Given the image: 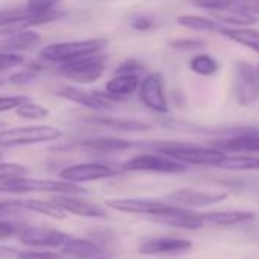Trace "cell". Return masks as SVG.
I'll list each match as a JSON object with an SVG mask.
<instances>
[{
    "label": "cell",
    "instance_id": "obj_10",
    "mask_svg": "<svg viewBox=\"0 0 259 259\" xmlns=\"http://www.w3.org/2000/svg\"><path fill=\"white\" fill-rule=\"evenodd\" d=\"M20 242L32 247H64L72 236L58 229L46 226H25L19 236Z\"/></svg>",
    "mask_w": 259,
    "mask_h": 259
},
{
    "label": "cell",
    "instance_id": "obj_35",
    "mask_svg": "<svg viewBox=\"0 0 259 259\" xmlns=\"http://www.w3.org/2000/svg\"><path fill=\"white\" fill-rule=\"evenodd\" d=\"M25 58L20 54H10V52H0V72H5L23 64Z\"/></svg>",
    "mask_w": 259,
    "mask_h": 259
},
{
    "label": "cell",
    "instance_id": "obj_28",
    "mask_svg": "<svg viewBox=\"0 0 259 259\" xmlns=\"http://www.w3.org/2000/svg\"><path fill=\"white\" fill-rule=\"evenodd\" d=\"M189 67L192 72L201 76H212L218 72L217 60L207 54H197L195 57H192V60L189 61Z\"/></svg>",
    "mask_w": 259,
    "mask_h": 259
},
{
    "label": "cell",
    "instance_id": "obj_42",
    "mask_svg": "<svg viewBox=\"0 0 259 259\" xmlns=\"http://www.w3.org/2000/svg\"><path fill=\"white\" fill-rule=\"evenodd\" d=\"M11 254H14V248L0 245V257H7V256H11Z\"/></svg>",
    "mask_w": 259,
    "mask_h": 259
},
{
    "label": "cell",
    "instance_id": "obj_8",
    "mask_svg": "<svg viewBox=\"0 0 259 259\" xmlns=\"http://www.w3.org/2000/svg\"><path fill=\"white\" fill-rule=\"evenodd\" d=\"M105 204L110 209H114L117 212L135 213V215H148L151 218L169 213L177 207L166 201L145 200V198H116V200H107Z\"/></svg>",
    "mask_w": 259,
    "mask_h": 259
},
{
    "label": "cell",
    "instance_id": "obj_41",
    "mask_svg": "<svg viewBox=\"0 0 259 259\" xmlns=\"http://www.w3.org/2000/svg\"><path fill=\"white\" fill-rule=\"evenodd\" d=\"M35 72H31V70H26V72H19V73H14L11 75L10 78V82L13 84H17V85H23V84H29L31 81L35 79Z\"/></svg>",
    "mask_w": 259,
    "mask_h": 259
},
{
    "label": "cell",
    "instance_id": "obj_16",
    "mask_svg": "<svg viewBox=\"0 0 259 259\" xmlns=\"http://www.w3.org/2000/svg\"><path fill=\"white\" fill-rule=\"evenodd\" d=\"M192 248V241L185 238H151L139 245L141 254H177Z\"/></svg>",
    "mask_w": 259,
    "mask_h": 259
},
{
    "label": "cell",
    "instance_id": "obj_36",
    "mask_svg": "<svg viewBox=\"0 0 259 259\" xmlns=\"http://www.w3.org/2000/svg\"><path fill=\"white\" fill-rule=\"evenodd\" d=\"M25 227V224L19 223V221H7V220H0V239L5 238H11L14 235L19 236L20 230Z\"/></svg>",
    "mask_w": 259,
    "mask_h": 259
},
{
    "label": "cell",
    "instance_id": "obj_43",
    "mask_svg": "<svg viewBox=\"0 0 259 259\" xmlns=\"http://www.w3.org/2000/svg\"><path fill=\"white\" fill-rule=\"evenodd\" d=\"M5 82H7V81H5V79H4V78H0V87H2V85H4V84H5Z\"/></svg>",
    "mask_w": 259,
    "mask_h": 259
},
{
    "label": "cell",
    "instance_id": "obj_46",
    "mask_svg": "<svg viewBox=\"0 0 259 259\" xmlns=\"http://www.w3.org/2000/svg\"><path fill=\"white\" fill-rule=\"evenodd\" d=\"M0 157H2V153H0Z\"/></svg>",
    "mask_w": 259,
    "mask_h": 259
},
{
    "label": "cell",
    "instance_id": "obj_34",
    "mask_svg": "<svg viewBox=\"0 0 259 259\" xmlns=\"http://www.w3.org/2000/svg\"><path fill=\"white\" fill-rule=\"evenodd\" d=\"M60 2V0H28L26 10L34 14H43L54 11V7Z\"/></svg>",
    "mask_w": 259,
    "mask_h": 259
},
{
    "label": "cell",
    "instance_id": "obj_11",
    "mask_svg": "<svg viewBox=\"0 0 259 259\" xmlns=\"http://www.w3.org/2000/svg\"><path fill=\"white\" fill-rule=\"evenodd\" d=\"M139 98L145 107H148L156 113L166 114L169 111L168 99L165 95V81L162 73L154 72L142 79L139 87Z\"/></svg>",
    "mask_w": 259,
    "mask_h": 259
},
{
    "label": "cell",
    "instance_id": "obj_3",
    "mask_svg": "<svg viewBox=\"0 0 259 259\" xmlns=\"http://www.w3.org/2000/svg\"><path fill=\"white\" fill-rule=\"evenodd\" d=\"M105 38H90V40H78V41H64L54 43L41 49L40 57L51 63H69L82 57L101 54V51L107 46Z\"/></svg>",
    "mask_w": 259,
    "mask_h": 259
},
{
    "label": "cell",
    "instance_id": "obj_39",
    "mask_svg": "<svg viewBox=\"0 0 259 259\" xmlns=\"http://www.w3.org/2000/svg\"><path fill=\"white\" fill-rule=\"evenodd\" d=\"M194 5L207 10V11H224L226 10V0H192Z\"/></svg>",
    "mask_w": 259,
    "mask_h": 259
},
{
    "label": "cell",
    "instance_id": "obj_6",
    "mask_svg": "<svg viewBox=\"0 0 259 259\" xmlns=\"http://www.w3.org/2000/svg\"><path fill=\"white\" fill-rule=\"evenodd\" d=\"M105 55L95 54L82 57L69 63H63L58 67V73L78 84H92L98 81L105 70Z\"/></svg>",
    "mask_w": 259,
    "mask_h": 259
},
{
    "label": "cell",
    "instance_id": "obj_2",
    "mask_svg": "<svg viewBox=\"0 0 259 259\" xmlns=\"http://www.w3.org/2000/svg\"><path fill=\"white\" fill-rule=\"evenodd\" d=\"M0 192L5 194H29V192H52L58 195H84L87 194V189L69 183V182H58V180H49V179H16V180H7L0 182Z\"/></svg>",
    "mask_w": 259,
    "mask_h": 259
},
{
    "label": "cell",
    "instance_id": "obj_19",
    "mask_svg": "<svg viewBox=\"0 0 259 259\" xmlns=\"http://www.w3.org/2000/svg\"><path fill=\"white\" fill-rule=\"evenodd\" d=\"M153 221L169 226V227L186 229V230H195V229L203 227V223H201L198 213H194L189 209H183V207H176L169 213L154 217Z\"/></svg>",
    "mask_w": 259,
    "mask_h": 259
},
{
    "label": "cell",
    "instance_id": "obj_22",
    "mask_svg": "<svg viewBox=\"0 0 259 259\" xmlns=\"http://www.w3.org/2000/svg\"><path fill=\"white\" fill-rule=\"evenodd\" d=\"M10 201L19 210H31V212H35V213H40V215L54 218V220H64L66 218V212L60 206H57L54 201L28 200V198H23V200H10Z\"/></svg>",
    "mask_w": 259,
    "mask_h": 259
},
{
    "label": "cell",
    "instance_id": "obj_5",
    "mask_svg": "<svg viewBox=\"0 0 259 259\" xmlns=\"http://www.w3.org/2000/svg\"><path fill=\"white\" fill-rule=\"evenodd\" d=\"M122 169L138 171V172H157V174H182L186 172L189 166L160 153H142L128 159L122 165Z\"/></svg>",
    "mask_w": 259,
    "mask_h": 259
},
{
    "label": "cell",
    "instance_id": "obj_31",
    "mask_svg": "<svg viewBox=\"0 0 259 259\" xmlns=\"http://www.w3.org/2000/svg\"><path fill=\"white\" fill-rule=\"evenodd\" d=\"M28 168L20 163H0V182L26 177Z\"/></svg>",
    "mask_w": 259,
    "mask_h": 259
},
{
    "label": "cell",
    "instance_id": "obj_38",
    "mask_svg": "<svg viewBox=\"0 0 259 259\" xmlns=\"http://www.w3.org/2000/svg\"><path fill=\"white\" fill-rule=\"evenodd\" d=\"M17 259H64L61 254L54 251H20Z\"/></svg>",
    "mask_w": 259,
    "mask_h": 259
},
{
    "label": "cell",
    "instance_id": "obj_1",
    "mask_svg": "<svg viewBox=\"0 0 259 259\" xmlns=\"http://www.w3.org/2000/svg\"><path fill=\"white\" fill-rule=\"evenodd\" d=\"M153 150L160 154H165L171 159H176L185 165H198V166H220L227 157L226 153L215 150L212 147L203 148L192 144H179V142H156L148 144Z\"/></svg>",
    "mask_w": 259,
    "mask_h": 259
},
{
    "label": "cell",
    "instance_id": "obj_15",
    "mask_svg": "<svg viewBox=\"0 0 259 259\" xmlns=\"http://www.w3.org/2000/svg\"><path fill=\"white\" fill-rule=\"evenodd\" d=\"M52 201L60 206L64 212L84 217V218H107L108 212L98 203H93L87 198H81L78 195H57Z\"/></svg>",
    "mask_w": 259,
    "mask_h": 259
},
{
    "label": "cell",
    "instance_id": "obj_37",
    "mask_svg": "<svg viewBox=\"0 0 259 259\" xmlns=\"http://www.w3.org/2000/svg\"><path fill=\"white\" fill-rule=\"evenodd\" d=\"M26 102H29L28 96H0V113L8 110H17Z\"/></svg>",
    "mask_w": 259,
    "mask_h": 259
},
{
    "label": "cell",
    "instance_id": "obj_32",
    "mask_svg": "<svg viewBox=\"0 0 259 259\" xmlns=\"http://www.w3.org/2000/svg\"><path fill=\"white\" fill-rule=\"evenodd\" d=\"M145 72H147V67L144 66V63L135 58L122 61L114 70L116 75H135V76H139Z\"/></svg>",
    "mask_w": 259,
    "mask_h": 259
},
{
    "label": "cell",
    "instance_id": "obj_21",
    "mask_svg": "<svg viewBox=\"0 0 259 259\" xmlns=\"http://www.w3.org/2000/svg\"><path fill=\"white\" fill-rule=\"evenodd\" d=\"M141 78L135 75H116L105 84V92L119 101H125L141 87Z\"/></svg>",
    "mask_w": 259,
    "mask_h": 259
},
{
    "label": "cell",
    "instance_id": "obj_29",
    "mask_svg": "<svg viewBox=\"0 0 259 259\" xmlns=\"http://www.w3.org/2000/svg\"><path fill=\"white\" fill-rule=\"evenodd\" d=\"M230 13H236L241 16L259 17V0H226V10Z\"/></svg>",
    "mask_w": 259,
    "mask_h": 259
},
{
    "label": "cell",
    "instance_id": "obj_13",
    "mask_svg": "<svg viewBox=\"0 0 259 259\" xmlns=\"http://www.w3.org/2000/svg\"><path fill=\"white\" fill-rule=\"evenodd\" d=\"M111 166L104 163H79L72 165L60 171V179L69 183H85V182H95V180H104L117 176Z\"/></svg>",
    "mask_w": 259,
    "mask_h": 259
},
{
    "label": "cell",
    "instance_id": "obj_9",
    "mask_svg": "<svg viewBox=\"0 0 259 259\" xmlns=\"http://www.w3.org/2000/svg\"><path fill=\"white\" fill-rule=\"evenodd\" d=\"M209 145L226 154L227 153H238L244 156L259 154V128L250 126L244 133L213 139L209 142Z\"/></svg>",
    "mask_w": 259,
    "mask_h": 259
},
{
    "label": "cell",
    "instance_id": "obj_14",
    "mask_svg": "<svg viewBox=\"0 0 259 259\" xmlns=\"http://www.w3.org/2000/svg\"><path fill=\"white\" fill-rule=\"evenodd\" d=\"M58 96L72 101L75 104H79L85 108H90L93 111H105V110H111L114 108V102H111L107 96L105 92H85L76 87H70V85H63L55 92Z\"/></svg>",
    "mask_w": 259,
    "mask_h": 259
},
{
    "label": "cell",
    "instance_id": "obj_26",
    "mask_svg": "<svg viewBox=\"0 0 259 259\" xmlns=\"http://www.w3.org/2000/svg\"><path fill=\"white\" fill-rule=\"evenodd\" d=\"M177 23L194 31H209V32H221L223 26L217 23V20H212L209 17H201V16H194V14H186L180 16L177 19Z\"/></svg>",
    "mask_w": 259,
    "mask_h": 259
},
{
    "label": "cell",
    "instance_id": "obj_24",
    "mask_svg": "<svg viewBox=\"0 0 259 259\" xmlns=\"http://www.w3.org/2000/svg\"><path fill=\"white\" fill-rule=\"evenodd\" d=\"M90 122H95L98 125L116 130V132H148L151 130L150 123L141 122V120H133V119H117V117H104V116H95L89 117Z\"/></svg>",
    "mask_w": 259,
    "mask_h": 259
},
{
    "label": "cell",
    "instance_id": "obj_33",
    "mask_svg": "<svg viewBox=\"0 0 259 259\" xmlns=\"http://www.w3.org/2000/svg\"><path fill=\"white\" fill-rule=\"evenodd\" d=\"M169 46L176 51H182V52H194V51H200L204 48V43L200 40H192V38H177L169 41Z\"/></svg>",
    "mask_w": 259,
    "mask_h": 259
},
{
    "label": "cell",
    "instance_id": "obj_4",
    "mask_svg": "<svg viewBox=\"0 0 259 259\" xmlns=\"http://www.w3.org/2000/svg\"><path fill=\"white\" fill-rule=\"evenodd\" d=\"M63 136V132L51 125L35 126H17L0 132V147H25L57 141Z\"/></svg>",
    "mask_w": 259,
    "mask_h": 259
},
{
    "label": "cell",
    "instance_id": "obj_23",
    "mask_svg": "<svg viewBox=\"0 0 259 259\" xmlns=\"http://www.w3.org/2000/svg\"><path fill=\"white\" fill-rule=\"evenodd\" d=\"M63 253L75 259H89L99 256L102 253V247L98 242L72 236V239L63 247Z\"/></svg>",
    "mask_w": 259,
    "mask_h": 259
},
{
    "label": "cell",
    "instance_id": "obj_12",
    "mask_svg": "<svg viewBox=\"0 0 259 259\" xmlns=\"http://www.w3.org/2000/svg\"><path fill=\"white\" fill-rule=\"evenodd\" d=\"M227 198L226 192H209V191H197L192 188H180L172 191L168 195V203L177 207H207L217 203H221Z\"/></svg>",
    "mask_w": 259,
    "mask_h": 259
},
{
    "label": "cell",
    "instance_id": "obj_30",
    "mask_svg": "<svg viewBox=\"0 0 259 259\" xmlns=\"http://www.w3.org/2000/svg\"><path fill=\"white\" fill-rule=\"evenodd\" d=\"M16 114L26 120H41L49 116V110L32 102H26L16 110Z\"/></svg>",
    "mask_w": 259,
    "mask_h": 259
},
{
    "label": "cell",
    "instance_id": "obj_7",
    "mask_svg": "<svg viewBox=\"0 0 259 259\" xmlns=\"http://www.w3.org/2000/svg\"><path fill=\"white\" fill-rule=\"evenodd\" d=\"M235 73V98L239 105H250L259 99V78L256 67L247 61H236L233 67Z\"/></svg>",
    "mask_w": 259,
    "mask_h": 259
},
{
    "label": "cell",
    "instance_id": "obj_27",
    "mask_svg": "<svg viewBox=\"0 0 259 259\" xmlns=\"http://www.w3.org/2000/svg\"><path fill=\"white\" fill-rule=\"evenodd\" d=\"M221 169L230 171H259V156H233L220 163Z\"/></svg>",
    "mask_w": 259,
    "mask_h": 259
},
{
    "label": "cell",
    "instance_id": "obj_25",
    "mask_svg": "<svg viewBox=\"0 0 259 259\" xmlns=\"http://www.w3.org/2000/svg\"><path fill=\"white\" fill-rule=\"evenodd\" d=\"M220 34L259 54V32L253 29H247V28H238V29L223 28Z\"/></svg>",
    "mask_w": 259,
    "mask_h": 259
},
{
    "label": "cell",
    "instance_id": "obj_20",
    "mask_svg": "<svg viewBox=\"0 0 259 259\" xmlns=\"http://www.w3.org/2000/svg\"><path fill=\"white\" fill-rule=\"evenodd\" d=\"M139 145H142V144L128 141V139H120V138H95V139H89V141H82V142L76 144V147H79V148L101 151V153L126 151V150H132Z\"/></svg>",
    "mask_w": 259,
    "mask_h": 259
},
{
    "label": "cell",
    "instance_id": "obj_44",
    "mask_svg": "<svg viewBox=\"0 0 259 259\" xmlns=\"http://www.w3.org/2000/svg\"><path fill=\"white\" fill-rule=\"evenodd\" d=\"M256 73H257V78H259V64L256 66Z\"/></svg>",
    "mask_w": 259,
    "mask_h": 259
},
{
    "label": "cell",
    "instance_id": "obj_45",
    "mask_svg": "<svg viewBox=\"0 0 259 259\" xmlns=\"http://www.w3.org/2000/svg\"><path fill=\"white\" fill-rule=\"evenodd\" d=\"M98 259H105V257H98Z\"/></svg>",
    "mask_w": 259,
    "mask_h": 259
},
{
    "label": "cell",
    "instance_id": "obj_17",
    "mask_svg": "<svg viewBox=\"0 0 259 259\" xmlns=\"http://www.w3.org/2000/svg\"><path fill=\"white\" fill-rule=\"evenodd\" d=\"M203 226H218V227H229L238 226L244 223H250L256 218L253 212L247 210H221V212H204L198 213Z\"/></svg>",
    "mask_w": 259,
    "mask_h": 259
},
{
    "label": "cell",
    "instance_id": "obj_18",
    "mask_svg": "<svg viewBox=\"0 0 259 259\" xmlns=\"http://www.w3.org/2000/svg\"><path fill=\"white\" fill-rule=\"evenodd\" d=\"M41 41V37L29 29L7 35L0 38V52H10V54H19L23 51H31L37 48Z\"/></svg>",
    "mask_w": 259,
    "mask_h": 259
},
{
    "label": "cell",
    "instance_id": "obj_40",
    "mask_svg": "<svg viewBox=\"0 0 259 259\" xmlns=\"http://www.w3.org/2000/svg\"><path fill=\"white\" fill-rule=\"evenodd\" d=\"M132 26L136 31H150L156 26V22L153 19H150L148 16H136L132 20Z\"/></svg>",
    "mask_w": 259,
    "mask_h": 259
}]
</instances>
